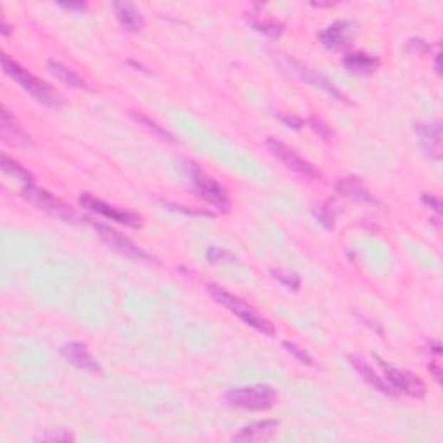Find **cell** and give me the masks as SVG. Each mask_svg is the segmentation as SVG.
Listing matches in <instances>:
<instances>
[{
	"label": "cell",
	"mask_w": 443,
	"mask_h": 443,
	"mask_svg": "<svg viewBox=\"0 0 443 443\" xmlns=\"http://www.w3.org/2000/svg\"><path fill=\"white\" fill-rule=\"evenodd\" d=\"M2 68L7 76H11L23 90H26L28 94H30L35 100H38L40 104L49 108H58L63 104V99L59 98L58 92H56L49 83L40 80L38 76H35L33 73H30L26 68H23L21 64L14 61V59L9 58L7 54H2Z\"/></svg>",
	"instance_id": "1"
},
{
	"label": "cell",
	"mask_w": 443,
	"mask_h": 443,
	"mask_svg": "<svg viewBox=\"0 0 443 443\" xmlns=\"http://www.w3.org/2000/svg\"><path fill=\"white\" fill-rule=\"evenodd\" d=\"M208 289L209 295L213 296V300H215L217 303L222 305L224 308H227L229 312L234 313L237 319L243 320L244 324L249 325V328L256 329V331L261 334H267V336H273V334H276V328H273L272 322L265 319L264 316H260V313L256 312L248 301H244L243 298L232 295V293H229L227 289L220 288V286L217 284H209Z\"/></svg>",
	"instance_id": "2"
},
{
	"label": "cell",
	"mask_w": 443,
	"mask_h": 443,
	"mask_svg": "<svg viewBox=\"0 0 443 443\" xmlns=\"http://www.w3.org/2000/svg\"><path fill=\"white\" fill-rule=\"evenodd\" d=\"M229 405L244 410H269L276 405L277 393L269 385H253L232 388L225 393Z\"/></svg>",
	"instance_id": "3"
},
{
	"label": "cell",
	"mask_w": 443,
	"mask_h": 443,
	"mask_svg": "<svg viewBox=\"0 0 443 443\" xmlns=\"http://www.w3.org/2000/svg\"><path fill=\"white\" fill-rule=\"evenodd\" d=\"M189 177H191L192 187H194L201 199L207 201L208 204L220 209V212H227L229 207H231V197H229V192L225 191L224 185H220L215 179L199 170L196 165H191V168H189Z\"/></svg>",
	"instance_id": "4"
},
{
	"label": "cell",
	"mask_w": 443,
	"mask_h": 443,
	"mask_svg": "<svg viewBox=\"0 0 443 443\" xmlns=\"http://www.w3.org/2000/svg\"><path fill=\"white\" fill-rule=\"evenodd\" d=\"M21 196L25 197L28 203L35 204V207L42 209V212L49 213V215L56 217V219L63 222H75L76 213L64 203L63 199L56 197L52 192L40 189L35 184H28L23 187Z\"/></svg>",
	"instance_id": "5"
},
{
	"label": "cell",
	"mask_w": 443,
	"mask_h": 443,
	"mask_svg": "<svg viewBox=\"0 0 443 443\" xmlns=\"http://www.w3.org/2000/svg\"><path fill=\"white\" fill-rule=\"evenodd\" d=\"M87 224L90 225L95 232H98V234L100 236V239H103L108 246L116 249V251L122 253V255L125 256H128V259H134L139 261L155 260L147 251H144L142 248L137 246V244L132 243L130 239H127L123 234H120L118 231H115V229L110 227V225H104V224H100V222L92 220V219H87Z\"/></svg>",
	"instance_id": "6"
},
{
	"label": "cell",
	"mask_w": 443,
	"mask_h": 443,
	"mask_svg": "<svg viewBox=\"0 0 443 443\" xmlns=\"http://www.w3.org/2000/svg\"><path fill=\"white\" fill-rule=\"evenodd\" d=\"M267 147H269V151H271L286 168L296 172L298 175L305 177V179H319L320 177L319 170H317V168L313 167L310 161L305 160L303 156L298 155L295 149L289 147L288 144L283 142V140L276 139V137H269Z\"/></svg>",
	"instance_id": "7"
},
{
	"label": "cell",
	"mask_w": 443,
	"mask_h": 443,
	"mask_svg": "<svg viewBox=\"0 0 443 443\" xmlns=\"http://www.w3.org/2000/svg\"><path fill=\"white\" fill-rule=\"evenodd\" d=\"M80 204L82 208L88 209L92 213H98V215L104 217V219L111 222H118V224L127 225V227H140V217L135 213L128 212V209L118 208L115 204L106 203V201L99 199V197L92 196L90 192H82L80 196Z\"/></svg>",
	"instance_id": "8"
},
{
	"label": "cell",
	"mask_w": 443,
	"mask_h": 443,
	"mask_svg": "<svg viewBox=\"0 0 443 443\" xmlns=\"http://www.w3.org/2000/svg\"><path fill=\"white\" fill-rule=\"evenodd\" d=\"M377 360H380L382 372H385V380L388 381V385L392 386L395 392H402L412 398L424 397L426 386L421 377H417L416 374L409 372V370L397 369V368H393V365H386L381 358H377Z\"/></svg>",
	"instance_id": "9"
},
{
	"label": "cell",
	"mask_w": 443,
	"mask_h": 443,
	"mask_svg": "<svg viewBox=\"0 0 443 443\" xmlns=\"http://www.w3.org/2000/svg\"><path fill=\"white\" fill-rule=\"evenodd\" d=\"M414 130L419 137L422 151L433 160H442V123L434 122H419L414 125Z\"/></svg>",
	"instance_id": "10"
},
{
	"label": "cell",
	"mask_w": 443,
	"mask_h": 443,
	"mask_svg": "<svg viewBox=\"0 0 443 443\" xmlns=\"http://www.w3.org/2000/svg\"><path fill=\"white\" fill-rule=\"evenodd\" d=\"M353 23L352 21H334L325 30L319 33L322 46L329 51H343L352 46L353 37Z\"/></svg>",
	"instance_id": "11"
},
{
	"label": "cell",
	"mask_w": 443,
	"mask_h": 443,
	"mask_svg": "<svg viewBox=\"0 0 443 443\" xmlns=\"http://www.w3.org/2000/svg\"><path fill=\"white\" fill-rule=\"evenodd\" d=\"M61 355L66 358L70 364H73L75 368L87 370V372H100L98 362L94 360V357L90 355V352L87 350V346L78 341H71L61 346Z\"/></svg>",
	"instance_id": "12"
},
{
	"label": "cell",
	"mask_w": 443,
	"mask_h": 443,
	"mask_svg": "<svg viewBox=\"0 0 443 443\" xmlns=\"http://www.w3.org/2000/svg\"><path fill=\"white\" fill-rule=\"evenodd\" d=\"M279 428V422L273 421V419H265V421L251 422V424L241 428L237 433L232 437L234 442H264L272 438L277 433Z\"/></svg>",
	"instance_id": "13"
},
{
	"label": "cell",
	"mask_w": 443,
	"mask_h": 443,
	"mask_svg": "<svg viewBox=\"0 0 443 443\" xmlns=\"http://www.w3.org/2000/svg\"><path fill=\"white\" fill-rule=\"evenodd\" d=\"M350 364H352L353 369L357 370L358 376H360L362 380L368 382V385L372 386L374 390H377V392H381L382 395H388V397H395V390L388 385V381L382 380L380 374H377L376 370L370 368V365L364 360V358L352 355L350 357Z\"/></svg>",
	"instance_id": "14"
},
{
	"label": "cell",
	"mask_w": 443,
	"mask_h": 443,
	"mask_svg": "<svg viewBox=\"0 0 443 443\" xmlns=\"http://www.w3.org/2000/svg\"><path fill=\"white\" fill-rule=\"evenodd\" d=\"M0 130H2V139L9 144H26L28 137L23 132L21 125L11 115V111L6 106H2L0 113Z\"/></svg>",
	"instance_id": "15"
},
{
	"label": "cell",
	"mask_w": 443,
	"mask_h": 443,
	"mask_svg": "<svg viewBox=\"0 0 443 443\" xmlns=\"http://www.w3.org/2000/svg\"><path fill=\"white\" fill-rule=\"evenodd\" d=\"M343 64L350 73L370 75L380 66V61L376 58H372V56L365 54V52H353V54L345 56Z\"/></svg>",
	"instance_id": "16"
},
{
	"label": "cell",
	"mask_w": 443,
	"mask_h": 443,
	"mask_svg": "<svg viewBox=\"0 0 443 443\" xmlns=\"http://www.w3.org/2000/svg\"><path fill=\"white\" fill-rule=\"evenodd\" d=\"M47 70H49V73L52 76H56L59 82H63L64 85L73 88H88L87 80L82 78V76L71 70V68H68L66 64L51 59V61H47Z\"/></svg>",
	"instance_id": "17"
},
{
	"label": "cell",
	"mask_w": 443,
	"mask_h": 443,
	"mask_svg": "<svg viewBox=\"0 0 443 443\" xmlns=\"http://www.w3.org/2000/svg\"><path fill=\"white\" fill-rule=\"evenodd\" d=\"M113 9H115L116 19L123 28L130 31H139L142 28V16L135 9V6L127 2H115Z\"/></svg>",
	"instance_id": "18"
},
{
	"label": "cell",
	"mask_w": 443,
	"mask_h": 443,
	"mask_svg": "<svg viewBox=\"0 0 443 443\" xmlns=\"http://www.w3.org/2000/svg\"><path fill=\"white\" fill-rule=\"evenodd\" d=\"M338 191H340L341 194L358 201V203L376 204V199L370 196V192L360 184V180L357 179H341L340 182H338Z\"/></svg>",
	"instance_id": "19"
},
{
	"label": "cell",
	"mask_w": 443,
	"mask_h": 443,
	"mask_svg": "<svg viewBox=\"0 0 443 443\" xmlns=\"http://www.w3.org/2000/svg\"><path fill=\"white\" fill-rule=\"evenodd\" d=\"M132 118L135 120L137 123L140 125L142 128H146L149 134H152V137H158V139L165 140V142H175V137H173L167 128H163L158 122L151 120L149 116L144 115V113L139 111H132Z\"/></svg>",
	"instance_id": "20"
},
{
	"label": "cell",
	"mask_w": 443,
	"mask_h": 443,
	"mask_svg": "<svg viewBox=\"0 0 443 443\" xmlns=\"http://www.w3.org/2000/svg\"><path fill=\"white\" fill-rule=\"evenodd\" d=\"M2 170L6 172V173H9V175L16 177V179L23 180V182H25V185L35 184L33 175H31V173L28 172L25 167H21V165H19L18 161L13 160V158H9V156H7L6 152H4V155H2Z\"/></svg>",
	"instance_id": "21"
},
{
	"label": "cell",
	"mask_w": 443,
	"mask_h": 443,
	"mask_svg": "<svg viewBox=\"0 0 443 443\" xmlns=\"http://www.w3.org/2000/svg\"><path fill=\"white\" fill-rule=\"evenodd\" d=\"M307 123H308V127L312 128L317 135L322 137L324 140H331L334 137V132L331 130V127L325 125L320 118H317V116H310V118H307Z\"/></svg>",
	"instance_id": "22"
},
{
	"label": "cell",
	"mask_w": 443,
	"mask_h": 443,
	"mask_svg": "<svg viewBox=\"0 0 443 443\" xmlns=\"http://www.w3.org/2000/svg\"><path fill=\"white\" fill-rule=\"evenodd\" d=\"M272 273L279 283H283L286 286V288L295 289V291L300 288V277H298V273L289 271H273Z\"/></svg>",
	"instance_id": "23"
},
{
	"label": "cell",
	"mask_w": 443,
	"mask_h": 443,
	"mask_svg": "<svg viewBox=\"0 0 443 443\" xmlns=\"http://www.w3.org/2000/svg\"><path fill=\"white\" fill-rule=\"evenodd\" d=\"M283 346H284L286 350H288L289 353H291L293 357L296 358L298 362H301V364H305V365H313L312 357H310L303 348H300V346H298V345L291 343V341H283Z\"/></svg>",
	"instance_id": "24"
},
{
	"label": "cell",
	"mask_w": 443,
	"mask_h": 443,
	"mask_svg": "<svg viewBox=\"0 0 443 443\" xmlns=\"http://www.w3.org/2000/svg\"><path fill=\"white\" fill-rule=\"evenodd\" d=\"M42 442H71L75 440V437L71 433H68L66 429H58L56 433H46L38 438Z\"/></svg>",
	"instance_id": "25"
},
{
	"label": "cell",
	"mask_w": 443,
	"mask_h": 443,
	"mask_svg": "<svg viewBox=\"0 0 443 443\" xmlns=\"http://www.w3.org/2000/svg\"><path fill=\"white\" fill-rule=\"evenodd\" d=\"M316 217L317 219H319V222L322 225H325V227H334V215H333V212L329 208H319V209H316Z\"/></svg>",
	"instance_id": "26"
},
{
	"label": "cell",
	"mask_w": 443,
	"mask_h": 443,
	"mask_svg": "<svg viewBox=\"0 0 443 443\" xmlns=\"http://www.w3.org/2000/svg\"><path fill=\"white\" fill-rule=\"evenodd\" d=\"M255 25V28L259 31H264V33L267 35H273V37H277V35H281V26L276 25V23H260V21H255L253 23Z\"/></svg>",
	"instance_id": "27"
},
{
	"label": "cell",
	"mask_w": 443,
	"mask_h": 443,
	"mask_svg": "<svg viewBox=\"0 0 443 443\" xmlns=\"http://www.w3.org/2000/svg\"><path fill=\"white\" fill-rule=\"evenodd\" d=\"M422 203H424L426 207L433 208L437 213H440V212H442V203H440V199H438L437 196H433V194H422Z\"/></svg>",
	"instance_id": "28"
},
{
	"label": "cell",
	"mask_w": 443,
	"mask_h": 443,
	"mask_svg": "<svg viewBox=\"0 0 443 443\" xmlns=\"http://www.w3.org/2000/svg\"><path fill=\"white\" fill-rule=\"evenodd\" d=\"M207 256H208V260H212V261H220L225 256V251H222V249L219 248H209Z\"/></svg>",
	"instance_id": "29"
},
{
	"label": "cell",
	"mask_w": 443,
	"mask_h": 443,
	"mask_svg": "<svg viewBox=\"0 0 443 443\" xmlns=\"http://www.w3.org/2000/svg\"><path fill=\"white\" fill-rule=\"evenodd\" d=\"M59 6L61 7H64V9H70V11H85V4H82V2H78V4H75V2H70V4H59Z\"/></svg>",
	"instance_id": "30"
},
{
	"label": "cell",
	"mask_w": 443,
	"mask_h": 443,
	"mask_svg": "<svg viewBox=\"0 0 443 443\" xmlns=\"http://www.w3.org/2000/svg\"><path fill=\"white\" fill-rule=\"evenodd\" d=\"M9 33H11V26L7 25L6 21H4L2 23V35H4V37H9Z\"/></svg>",
	"instance_id": "31"
}]
</instances>
